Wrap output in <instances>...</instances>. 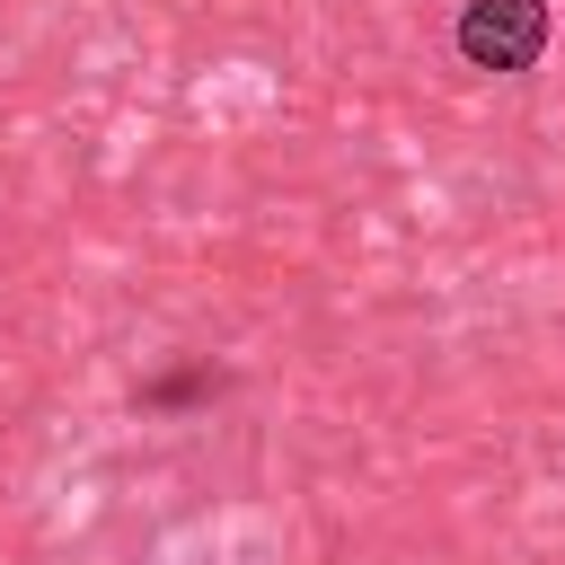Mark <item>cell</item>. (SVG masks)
<instances>
[{"label":"cell","instance_id":"6da1fadb","mask_svg":"<svg viewBox=\"0 0 565 565\" xmlns=\"http://www.w3.org/2000/svg\"><path fill=\"white\" fill-rule=\"evenodd\" d=\"M547 35H556L547 0H459V18H450V44H459V62H468V71H494V79H521V71H539Z\"/></svg>","mask_w":565,"mask_h":565},{"label":"cell","instance_id":"7a4b0ae2","mask_svg":"<svg viewBox=\"0 0 565 565\" xmlns=\"http://www.w3.org/2000/svg\"><path fill=\"white\" fill-rule=\"evenodd\" d=\"M221 388H230L221 362H177V371H150L132 406H141V415H185V406H212Z\"/></svg>","mask_w":565,"mask_h":565}]
</instances>
